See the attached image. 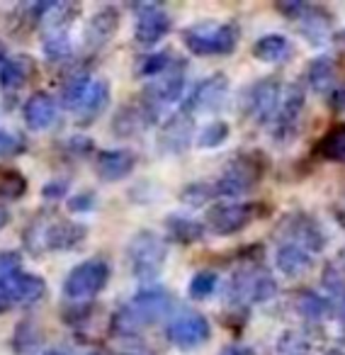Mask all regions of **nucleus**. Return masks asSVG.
Segmentation results:
<instances>
[{"label": "nucleus", "mask_w": 345, "mask_h": 355, "mask_svg": "<svg viewBox=\"0 0 345 355\" xmlns=\"http://www.w3.org/2000/svg\"><path fill=\"white\" fill-rule=\"evenodd\" d=\"M172 297L163 287H143L139 290L114 316V329L129 336L143 326H153L170 314Z\"/></svg>", "instance_id": "f257e3e1"}, {"label": "nucleus", "mask_w": 345, "mask_h": 355, "mask_svg": "<svg viewBox=\"0 0 345 355\" xmlns=\"http://www.w3.org/2000/svg\"><path fill=\"white\" fill-rule=\"evenodd\" d=\"M32 232V239H27V246L32 251H71L78 248L88 236V227L76 219H39L32 222L27 234Z\"/></svg>", "instance_id": "f03ea898"}, {"label": "nucleus", "mask_w": 345, "mask_h": 355, "mask_svg": "<svg viewBox=\"0 0 345 355\" xmlns=\"http://www.w3.org/2000/svg\"><path fill=\"white\" fill-rule=\"evenodd\" d=\"M183 44L195 56H224L238 44V27L233 22H202L183 32Z\"/></svg>", "instance_id": "7ed1b4c3"}, {"label": "nucleus", "mask_w": 345, "mask_h": 355, "mask_svg": "<svg viewBox=\"0 0 345 355\" xmlns=\"http://www.w3.org/2000/svg\"><path fill=\"white\" fill-rule=\"evenodd\" d=\"M168 261V246L158 234L139 232L127 246V263L136 280L151 282L161 275Z\"/></svg>", "instance_id": "20e7f679"}, {"label": "nucleus", "mask_w": 345, "mask_h": 355, "mask_svg": "<svg viewBox=\"0 0 345 355\" xmlns=\"http://www.w3.org/2000/svg\"><path fill=\"white\" fill-rule=\"evenodd\" d=\"M277 292V282L265 268H243V270L233 272L229 280V302L236 306L248 304H260V302L272 300Z\"/></svg>", "instance_id": "39448f33"}, {"label": "nucleus", "mask_w": 345, "mask_h": 355, "mask_svg": "<svg viewBox=\"0 0 345 355\" xmlns=\"http://www.w3.org/2000/svg\"><path fill=\"white\" fill-rule=\"evenodd\" d=\"M112 268L105 258H88V261L78 263L76 268H71V272L64 277V295L73 302H85L93 300L98 292L105 290V285L109 282Z\"/></svg>", "instance_id": "423d86ee"}, {"label": "nucleus", "mask_w": 345, "mask_h": 355, "mask_svg": "<svg viewBox=\"0 0 345 355\" xmlns=\"http://www.w3.org/2000/svg\"><path fill=\"white\" fill-rule=\"evenodd\" d=\"M163 112V105L156 103L148 93H143L139 100L134 103H127L114 112V119H112V132L117 137L127 139V137H134V134H141L146 132L148 127L158 122Z\"/></svg>", "instance_id": "0eeeda50"}, {"label": "nucleus", "mask_w": 345, "mask_h": 355, "mask_svg": "<svg viewBox=\"0 0 345 355\" xmlns=\"http://www.w3.org/2000/svg\"><path fill=\"white\" fill-rule=\"evenodd\" d=\"M260 163L253 153H243V156L233 158L224 175L214 183L217 198H238V195L248 193L260 178Z\"/></svg>", "instance_id": "6e6552de"}, {"label": "nucleus", "mask_w": 345, "mask_h": 355, "mask_svg": "<svg viewBox=\"0 0 345 355\" xmlns=\"http://www.w3.org/2000/svg\"><path fill=\"white\" fill-rule=\"evenodd\" d=\"M166 338L183 350L197 348L209 338V321L200 311H183L166 326Z\"/></svg>", "instance_id": "1a4fd4ad"}, {"label": "nucleus", "mask_w": 345, "mask_h": 355, "mask_svg": "<svg viewBox=\"0 0 345 355\" xmlns=\"http://www.w3.org/2000/svg\"><path fill=\"white\" fill-rule=\"evenodd\" d=\"M301 112H304V90L299 85H287L285 93H282V100H280V107H277V114H275V141L277 144H287L294 139L297 129H299V119H301Z\"/></svg>", "instance_id": "9d476101"}, {"label": "nucleus", "mask_w": 345, "mask_h": 355, "mask_svg": "<svg viewBox=\"0 0 345 355\" xmlns=\"http://www.w3.org/2000/svg\"><path fill=\"white\" fill-rule=\"evenodd\" d=\"M0 292L10 306H32L44 300L46 282L37 272H15L6 282H0Z\"/></svg>", "instance_id": "9b49d317"}, {"label": "nucleus", "mask_w": 345, "mask_h": 355, "mask_svg": "<svg viewBox=\"0 0 345 355\" xmlns=\"http://www.w3.org/2000/svg\"><path fill=\"white\" fill-rule=\"evenodd\" d=\"M253 217L251 205L241 202H219L214 207L207 209V219H204V227L209 232H214L217 236H231V234L241 232Z\"/></svg>", "instance_id": "f8f14e48"}, {"label": "nucleus", "mask_w": 345, "mask_h": 355, "mask_svg": "<svg viewBox=\"0 0 345 355\" xmlns=\"http://www.w3.org/2000/svg\"><path fill=\"white\" fill-rule=\"evenodd\" d=\"M282 85L272 78H265L260 83H256L246 95V110L256 122L265 124L270 119H275L277 107H280V100H282Z\"/></svg>", "instance_id": "ddd939ff"}, {"label": "nucleus", "mask_w": 345, "mask_h": 355, "mask_svg": "<svg viewBox=\"0 0 345 355\" xmlns=\"http://www.w3.org/2000/svg\"><path fill=\"white\" fill-rule=\"evenodd\" d=\"M170 15L161 6H139L136 8V27L134 37L141 46H153L170 32Z\"/></svg>", "instance_id": "4468645a"}, {"label": "nucleus", "mask_w": 345, "mask_h": 355, "mask_svg": "<svg viewBox=\"0 0 345 355\" xmlns=\"http://www.w3.org/2000/svg\"><path fill=\"white\" fill-rule=\"evenodd\" d=\"M119 22H122V15L114 6H103L90 15L88 25H85L83 40H85V49L98 51L117 35Z\"/></svg>", "instance_id": "2eb2a0df"}, {"label": "nucleus", "mask_w": 345, "mask_h": 355, "mask_svg": "<svg viewBox=\"0 0 345 355\" xmlns=\"http://www.w3.org/2000/svg\"><path fill=\"white\" fill-rule=\"evenodd\" d=\"M282 232H285V241L297 243V246L306 248L309 253H319L326 246L324 232L309 214H290L282 222Z\"/></svg>", "instance_id": "dca6fc26"}, {"label": "nucleus", "mask_w": 345, "mask_h": 355, "mask_svg": "<svg viewBox=\"0 0 345 355\" xmlns=\"http://www.w3.org/2000/svg\"><path fill=\"white\" fill-rule=\"evenodd\" d=\"M22 117L32 132H44L59 119V100L46 90H37L22 105Z\"/></svg>", "instance_id": "f3484780"}, {"label": "nucleus", "mask_w": 345, "mask_h": 355, "mask_svg": "<svg viewBox=\"0 0 345 355\" xmlns=\"http://www.w3.org/2000/svg\"><path fill=\"white\" fill-rule=\"evenodd\" d=\"M227 90H229V80L224 73H214L209 76L207 80L195 88V93L190 95L188 105H185V112L193 114V112H214V110L222 107L224 98H227Z\"/></svg>", "instance_id": "a211bd4d"}, {"label": "nucleus", "mask_w": 345, "mask_h": 355, "mask_svg": "<svg viewBox=\"0 0 345 355\" xmlns=\"http://www.w3.org/2000/svg\"><path fill=\"white\" fill-rule=\"evenodd\" d=\"M193 114L178 112L168 117V122L163 124L161 134H158V148L163 153H183L190 146V139H193Z\"/></svg>", "instance_id": "6ab92c4d"}, {"label": "nucleus", "mask_w": 345, "mask_h": 355, "mask_svg": "<svg viewBox=\"0 0 345 355\" xmlns=\"http://www.w3.org/2000/svg\"><path fill=\"white\" fill-rule=\"evenodd\" d=\"M136 166V153L129 148H109V151H100L95 156V173L105 183H117L124 180Z\"/></svg>", "instance_id": "aec40b11"}, {"label": "nucleus", "mask_w": 345, "mask_h": 355, "mask_svg": "<svg viewBox=\"0 0 345 355\" xmlns=\"http://www.w3.org/2000/svg\"><path fill=\"white\" fill-rule=\"evenodd\" d=\"M37 73V64L32 56L15 54V56H3L0 59V88L6 93H17L30 83V78Z\"/></svg>", "instance_id": "412c9836"}, {"label": "nucleus", "mask_w": 345, "mask_h": 355, "mask_svg": "<svg viewBox=\"0 0 345 355\" xmlns=\"http://www.w3.org/2000/svg\"><path fill=\"white\" fill-rule=\"evenodd\" d=\"M183 90H185V61L175 59L166 73L158 76V78L148 85L146 93L151 95L156 103H161L163 107H166L168 103H175V100L183 98Z\"/></svg>", "instance_id": "4be33fe9"}, {"label": "nucleus", "mask_w": 345, "mask_h": 355, "mask_svg": "<svg viewBox=\"0 0 345 355\" xmlns=\"http://www.w3.org/2000/svg\"><path fill=\"white\" fill-rule=\"evenodd\" d=\"M294 20L299 22L301 35H304L311 44L321 46V44H326V42L330 40V32H333V20H330V15L324 10V8L304 6V3H301V8H299V12H297Z\"/></svg>", "instance_id": "5701e85b"}, {"label": "nucleus", "mask_w": 345, "mask_h": 355, "mask_svg": "<svg viewBox=\"0 0 345 355\" xmlns=\"http://www.w3.org/2000/svg\"><path fill=\"white\" fill-rule=\"evenodd\" d=\"M109 83L103 78H95L93 83H90L88 93L83 95V100L78 103V107L73 110L76 112V122L80 124V127H85V124H93L95 119L100 117V114L105 112V107H107L109 103Z\"/></svg>", "instance_id": "b1692460"}, {"label": "nucleus", "mask_w": 345, "mask_h": 355, "mask_svg": "<svg viewBox=\"0 0 345 355\" xmlns=\"http://www.w3.org/2000/svg\"><path fill=\"white\" fill-rule=\"evenodd\" d=\"M275 266H277V270L285 272L287 277H299L314 268V253L297 246V243L282 241L275 251Z\"/></svg>", "instance_id": "393cba45"}, {"label": "nucleus", "mask_w": 345, "mask_h": 355, "mask_svg": "<svg viewBox=\"0 0 345 355\" xmlns=\"http://www.w3.org/2000/svg\"><path fill=\"white\" fill-rule=\"evenodd\" d=\"M42 343H44V334H42L39 324H37L32 316H25L15 324V331H12L10 338V348L15 355H35L42 350Z\"/></svg>", "instance_id": "a878e982"}, {"label": "nucleus", "mask_w": 345, "mask_h": 355, "mask_svg": "<svg viewBox=\"0 0 345 355\" xmlns=\"http://www.w3.org/2000/svg\"><path fill=\"white\" fill-rule=\"evenodd\" d=\"M90 83H93V78H90V71L85 69V66H76V69H71V73L66 76L64 83H61V100L59 103L64 105V107L76 110L80 100H83V95L88 93Z\"/></svg>", "instance_id": "bb28decb"}, {"label": "nucleus", "mask_w": 345, "mask_h": 355, "mask_svg": "<svg viewBox=\"0 0 345 355\" xmlns=\"http://www.w3.org/2000/svg\"><path fill=\"white\" fill-rule=\"evenodd\" d=\"M204 224L195 222V219L190 217H180V214H170V217L166 219V232L168 236L172 239V241L178 243H197L204 239Z\"/></svg>", "instance_id": "cd10ccee"}, {"label": "nucleus", "mask_w": 345, "mask_h": 355, "mask_svg": "<svg viewBox=\"0 0 345 355\" xmlns=\"http://www.w3.org/2000/svg\"><path fill=\"white\" fill-rule=\"evenodd\" d=\"M292 54V44L287 37L282 35H265L253 44V56L258 61H265V64H277V61H285Z\"/></svg>", "instance_id": "c85d7f7f"}, {"label": "nucleus", "mask_w": 345, "mask_h": 355, "mask_svg": "<svg viewBox=\"0 0 345 355\" xmlns=\"http://www.w3.org/2000/svg\"><path fill=\"white\" fill-rule=\"evenodd\" d=\"M78 12V3H49L44 17H42V25L46 27V32H69V25H73Z\"/></svg>", "instance_id": "c756f323"}, {"label": "nucleus", "mask_w": 345, "mask_h": 355, "mask_svg": "<svg viewBox=\"0 0 345 355\" xmlns=\"http://www.w3.org/2000/svg\"><path fill=\"white\" fill-rule=\"evenodd\" d=\"M42 51H44L49 64H64V61H71V56H73V44H71L69 32H44Z\"/></svg>", "instance_id": "7c9ffc66"}, {"label": "nucleus", "mask_w": 345, "mask_h": 355, "mask_svg": "<svg viewBox=\"0 0 345 355\" xmlns=\"http://www.w3.org/2000/svg\"><path fill=\"white\" fill-rule=\"evenodd\" d=\"M306 78H309L311 88H314L316 93L328 95L335 85V64L328 59V56H319L316 61H311Z\"/></svg>", "instance_id": "2f4dec72"}, {"label": "nucleus", "mask_w": 345, "mask_h": 355, "mask_svg": "<svg viewBox=\"0 0 345 355\" xmlns=\"http://www.w3.org/2000/svg\"><path fill=\"white\" fill-rule=\"evenodd\" d=\"M175 61V56H170L168 51H153V54H143L136 59V66H134V73L139 78H153L156 80L158 76H163L170 64Z\"/></svg>", "instance_id": "473e14b6"}, {"label": "nucleus", "mask_w": 345, "mask_h": 355, "mask_svg": "<svg viewBox=\"0 0 345 355\" xmlns=\"http://www.w3.org/2000/svg\"><path fill=\"white\" fill-rule=\"evenodd\" d=\"M27 193V178L12 166H0V200H20Z\"/></svg>", "instance_id": "72a5a7b5"}, {"label": "nucleus", "mask_w": 345, "mask_h": 355, "mask_svg": "<svg viewBox=\"0 0 345 355\" xmlns=\"http://www.w3.org/2000/svg\"><path fill=\"white\" fill-rule=\"evenodd\" d=\"M316 153L326 161H345V124L328 129V134L316 146Z\"/></svg>", "instance_id": "f704fd0d"}, {"label": "nucleus", "mask_w": 345, "mask_h": 355, "mask_svg": "<svg viewBox=\"0 0 345 355\" xmlns=\"http://www.w3.org/2000/svg\"><path fill=\"white\" fill-rule=\"evenodd\" d=\"M294 306H297V311L304 316V319H311V321L324 319V316L328 314V309H330L328 302H326L324 297L316 295V292H311V290L299 292V295H297V300H294Z\"/></svg>", "instance_id": "c9c22d12"}, {"label": "nucleus", "mask_w": 345, "mask_h": 355, "mask_svg": "<svg viewBox=\"0 0 345 355\" xmlns=\"http://www.w3.org/2000/svg\"><path fill=\"white\" fill-rule=\"evenodd\" d=\"M311 343L299 331H285L277 338V355H309Z\"/></svg>", "instance_id": "e433bc0d"}, {"label": "nucleus", "mask_w": 345, "mask_h": 355, "mask_svg": "<svg viewBox=\"0 0 345 355\" xmlns=\"http://www.w3.org/2000/svg\"><path fill=\"white\" fill-rule=\"evenodd\" d=\"M227 139H229V124L222 122V119H217V122H209L207 127L200 132L197 146L200 148H217V146H222Z\"/></svg>", "instance_id": "4c0bfd02"}, {"label": "nucleus", "mask_w": 345, "mask_h": 355, "mask_svg": "<svg viewBox=\"0 0 345 355\" xmlns=\"http://www.w3.org/2000/svg\"><path fill=\"white\" fill-rule=\"evenodd\" d=\"M217 282H219L217 272L200 270L197 275L190 280V297H193V300H197V302L207 300V297H212V292L217 290Z\"/></svg>", "instance_id": "58836bf2"}, {"label": "nucleus", "mask_w": 345, "mask_h": 355, "mask_svg": "<svg viewBox=\"0 0 345 355\" xmlns=\"http://www.w3.org/2000/svg\"><path fill=\"white\" fill-rule=\"evenodd\" d=\"M214 198H217L214 183H193L183 190V195H180V200L193 205V207H202V205H207L209 200H214Z\"/></svg>", "instance_id": "ea45409f"}, {"label": "nucleus", "mask_w": 345, "mask_h": 355, "mask_svg": "<svg viewBox=\"0 0 345 355\" xmlns=\"http://www.w3.org/2000/svg\"><path fill=\"white\" fill-rule=\"evenodd\" d=\"M27 151V139L0 127V158H12Z\"/></svg>", "instance_id": "a19ab883"}, {"label": "nucleus", "mask_w": 345, "mask_h": 355, "mask_svg": "<svg viewBox=\"0 0 345 355\" xmlns=\"http://www.w3.org/2000/svg\"><path fill=\"white\" fill-rule=\"evenodd\" d=\"M93 148H95L93 139L80 137V134H76V137H69L64 141V151L69 153V156H76V158L90 156V153H93Z\"/></svg>", "instance_id": "79ce46f5"}, {"label": "nucleus", "mask_w": 345, "mask_h": 355, "mask_svg": "<svg viewBox=\"0 0 345 355\" xmlns=\"http://www.w3.org/2000/svg\"><path fill=\"white\" fill-rule=\"evenodd\" d=\"M22 270V256L17 251H0V282Z\"/></svg>", "instance_id": "37998d69"}, {"label": "nucleus", "mask_w": 345, "mask_h": 355, "mask_svg": "<svg viewBox=\"0 0 345 355\" xmlns=\"http://www.w3.org/2000/svg\"><path fill=\"white\" fill-rule=\"evenodd\" d=\"M69 190H71V183L66 180V178H54V180H49V183L42 188V198L56 202V200L66 198V195H69Z\"/></svg>", "instance_id": "c03bdc74"}, {"label": "nucleus", "mask_w": 345, "mask_h": 355, "mask_svg": "<svg viewBox=\"0 0 345 355\" xmlns=\"http://www.w3.org/2000/svg\"><path fill=\"white\" fill-rule=\"evenodd\" d=\"M95 202H98V198H95L93 190H85V193H78V195H71L69 200V209L71 212H90V209L95 207Z\"/></svg>", "instance_id": "a18cd8bd"}, {"label": "nucleus", "mask_w": 345, "mask_h": 355, "mask_svg": "<svg viewBox=\"0 0 345 355\" xmlns=\"http://www.w3.org/2000/svg\"><path fill=\"white\" fill-rule=\"evenodd\" d=\"M222 355H256L251 348H243V345H229L222 350Z\"/></svg>", "instance_id": "49530a36"}, {"label": "nucleus", "mask_w": 345, "mask_h": 355, "mask_svg": "<svg viewBox=\"0 0 345 355\" xmlns=\"http://www.w3.org/2000/svg\"><path fill=\"white\" fill-rule=\"evenodd\" d=\"M8 222H10V214H8V209H6V207H0V229L6 227Z\"/></svg>", "instance_id": "de8ad7c7"}, {"label": "nucleus", "mask_w": 345, "mask_h": 355, "mask_svg": "<svg viewBox=\"0 0 345 355\" xmlns=\"http://www.w3.org/2000/svg\"><path fill=\"white\" fill-rule=\"evenodd\" d=\"M6 309H10V304H8V300L3 297V292H0V314H3Z\"/></svg>", "instance_id": "09e8293b"}, {"label": "nucleus", "mask_w": 345, "mask_h": 355, "mask_svg": "<svg viewBox=\"0 0 345 355\" xmlns=\"http://www.w3.org/2000/svg\"><path fill=\"white\" fill-rule=\"evenodd\" d=\"M44 355H66L64 350H59V348H51V350H46Z\"/></svg>", "instance_id": "8fccbe9b"}, {"label": "nucleus", "mask_w": 345, "mask_h": 355, "mask_svg": "<svg viewBox=\"0 0 345 355\" xmlns=\"http://www.w3.org/2000/svg\"><path fill=\"white\" fill-rule=\"evenodd\" d=\"M88 355H103V353H88Z\"/></svg>", "instance_id": "3c124183"}, {"label": "nucleus", "mask_w": 345, "mask_h": 355, "mask_svg": "<svg viewBox=\"0 0 345 355\" xmlns=\"http://www.w3.org/2000/svg\"><path fill=\"white\" fill-rule=\"evenodd\" d=\"M328 355H343V353H328Z\"/></svg>", "instance_id": "603ef678"}]
</instances>
